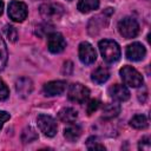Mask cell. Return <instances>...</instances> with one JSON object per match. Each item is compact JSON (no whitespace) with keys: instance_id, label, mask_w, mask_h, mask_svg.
<instances>
[{"instance_id":"obj_12","label":"cell","mask_w":151,"mask_h":151,"mask_svg":"<svg viewBox=\"0 0 151 151\" xmlns=\"http://www.w3.org/2000/svg\"><path fill=\"white\" fill-rule=\"evenodd\" d=\"M109 94L116 101H126L130 98V91L125 85L116 84L109 88Z\"/></svg>"},{"instance_id":"obj_6","label":"cell","mask_w":151,"mask_h":151,"mask_svg":"<svg viewBox=\"0 0 151 151\" xmlns=\"http://www.w3.org/2000/svg\"><path fill=\"white\" fill-rule=\"evenodd\" d=\"M37 124L39 130L46 136V137H54L57 134V123L53 117L47 114H39L37 118Z\"/></svg>"},{"instance_id":"obj_5","label":"cell","mask_w":151,"mask_h":151,"mask_svg":"<svg viewBox=\"0 0 151 151\" xmlns=\"http://www.w3.org/2000/svg\"><path fill=\"white\" fill-rule=\"evenodd\" d=\"M88 97H90V90L80 83H74L68 88V99L73 103L84 104L88 99Z\"/></svg>"},{"instance_id":"obj_18","label":"cell","mask_w":151,"mask_h":151,"mask_svg":"<svg viewBox=\"0 0 151 151\" xmlns=\"http://www.w3.org/2000/svg\"><path fill=\"white\" fill-rule=\"evenodd\" d=\"M130 125L133 127V129H137V130H144L149 126V122H147V118L146 116L144 114H136L131 118L130 120Z\"/></svg>"},{"instance_id":"obj_24","label":"cell","mask_w":151,"mask_h":151,"mask_svg":"<svg viewBox=\"0 0 151 151\" xmlns=\"http://www.w3.org/2000/svg\"><path fill=\"white\" fill-rule=\"evenodd\" d=\"M8 96H9L8 87H7V85H6V84L0 79V101H1V100L7 99V98H8Z\"/></svg>"},{"instance_id":"obj_17","label":"cell","mask_w":151,"mask_h":151,"mask_svg":"<svg viewBox=\"0 0 151 151\" xmlns=\"http://www.w3.org/2000/svg\"><path fill=\"white\" fill-rule=\"evenodd\" d=\"M80 136H81V129H80V126L73 125V123H72V125H70L68 127H66L64 130V137L66 138V140H68L71 143L78 140Z\"/></svg>"},{"instance_id":"obj_4","label":"cell","mask_w":151,"mask_h":151,"mask_svg":"<svg viewBox=\"0 0 151 151\" xmlns=\"http://www.w3.org/2000/svg\"><path fill=\"white\" fill-rule=\"evenodd\" d=\"M39 12L45 20L51 21V20H59L64 15L65 9L60 4H44L40 6Z\"/></svg>"},{"instance_id":"obj_30","label":"cell","mask_w":151,"mask_h":151,"mask_svg":"<svg viewBox=\"0 0 151 151\" xmlns=\"http://www.w3.org/2000/svg\"><path fill=\"white\" fill-rule=\"evenodd\" d=\"M2 11H4V2L0 0V15L2 14Z\"/></svg>"},{"instance_id":"obj_21","label":"cell","mask_w":151,"mask_h":151,"mask_svg":"<svg viewBox=\"0 0 151 151\" xmlns=\"http://www.w3.org/2000/svg\"><path fill=\"white\" fill-rule=\"evenodd\" d=\"M7 59H8L7 47H6V44H5L4 39L0 37V71L5 68V66L7 64Z\"/></svg>"},{"instance_id":"obj_3","label":"cell","mask_w":151,"mask_h":151,"mask_svg":"<svg viewBox=\"0 0 151 151\" xmlns=\"http://www.w3.org/2000/svg\"><path fill=\"white\" fill-rule=\"evenodd\" d=\"M118 32L125 39H132L139 33V24L136 19L126 17L118 22Z\"/></svg>"},{"instance_id":"obj_2","label":"cell","mask_w":151,"mask_h":151,"mask_svg":"<svg viewBox=\"0 0 151 151\" xmlns=\"http://www.w3.org/2000/svg\"><path fill=\"white\" fill-rule=\"evenodd\" d=\"M119 74L124 84L130 87H139L143 85V76L132 66H123Z\"/></svg>"},{"instance_id":"obj_7","label":"cell","mask_w":151,"mask_h":151,"mask_svg":"<svg viewBox=\"0 0 151 151\" xmlns=\"http://www.w3.org/2000/svg\"><path fill=\"white\" fill-rule=\"evenodd\" d=\"M8 17L15 22H22L27 17V6L25 2L13 0L8 5Z\"/></svg>"},{"instance_id":"obj_31","label":"cell","mask_w":151,"mask_h":151,"mask_svg":"<svg viewBox=\"0 0 151 151\" xmlns=\"http://www.w3.org/2000/svg\"><path fill=\"white\" fill-rule=\"evenodd\" d=\"M68 1H71V0H68Z\"/></svg>"},{"instance_id":"obj_14","label":"cell","mask_w":151,"mask_h":151,"mask_svg":"<svg viewBox=\"0 0 151 151\" xmlns=\"http://www.w3.org/2000/svg\"><path fill=\"white\" fill-rule=\"evenodd\" d=\"M58 118L63 122V123H67V124H72L76 122V119L78 118V112L72 109V107H64L58 112Z\"/></svg>"},{"instance_id":"obj_29","label":"cell","mask_w":151,"mask_h":151,"mask_svg":"<svg viewBox=\"0 0 151 151\" xmlns=\"http://www.w3.org/2000/svg\"><path fill=\"white\" fill-rule=\"evenodd\" d=\"M72 70H73V64L71 61H66L64 64V66H63V73L66 74V76H68V74H71Z\"/></svg>"},{"instance_id":"obj_13","label":"cell","mask_w":151,"mask_h":151,"mask_svg":"<svg viewBox=\"0 0 151 151\" xmlns=\"http://www.w3.org/2000/svg\"><path fill=\"white\" fill-rule=\"evenodd\" d=\"M15 91L22 98L28 97L32 93V91H33V83H32V80L29 78H26V77L19 78L15 81Z\"/></svg>"},{"instance_id":"obj_9","label":"cell","mask_w":151,"mask_h":151,"mask_svg":"<svg viewBox=\"0 0 151 151\" xmlns=\"http://www.w3.org/2000/svg\"><path fill=\"white\" fill-rule=\"evenodd\" d=\"M47 47L52 53H60L66 47V41L63 34L58 32H52L47 35Z\"/></svg>"},{"instance_id":"obj_22","label":"cell","mask_w":151,"mask_h":151,"mask_svg":"<svg viewBox=\"0 0 151 151\" xmlns=\"http://www.w3.org/2000/svg\"><path fill=\"white\" fill-rule=\"evenodd\" d=\"M2 31H4V34L6 35V38L9 41L15 42L18 40V31H17L15 27H13L11 25H5L4 28H2Z\"/></svg>"},{"instance_id":"obj_20","label":"cell","mask_w":151,"mask_h":151,"mask_svg":"<svg viewBox=\"0 0 151 151\" xmlns=\"http://www.w3.org/2000/svg\"><path fill=\"white\" fill-rule=\"evenodd\" d=\"M37 139H38V133L32 126H27V127H25L22 130V133H21L22 143L27 144V143H32V142H34Z\"/></svg>"},{"instance_id":"obj_1","label":"cell","mask_w":151,"mask_h":151,"mask_svg":"<svg viewBox=\"0 0 151 151\" xmlns=\"http://www.w3.org/2000/svg\"><path fill=\"white\" fill-rule=\"evenodd\" d=\"M98 47H99V51H100V54H101L103 59L106 63L112 64V63H116V61L119 60V58H120V47L114 40H111V39L100 40L99 44H98Z\"/></svg>"},{"instance_id":"obj_26","label":"cell","mask_w":151,"mask_h":151,"mask_svg":"<svg viewBox=\"0 0 151 151\" xmlns=\"http://www.w3.org/2000/svg\"><path fill=\"white\" fill-rule=\"evenodd\" d=\"M44 32L42 33V35H45V34H50V33H52L51 31H52V26L51 25H48V24H42V25H39L38 27H37V29H35V33L37 34H39L40 32Z\"/></svg>"},{"instance_id":"obj_8","label":"cell","mask_w":151,"mask_h":151,"mask_svg":"<svg viewBox=\"0 0 151 151\" xmlns=\"http://www.w3.org/2000/svg\"><path fill=\"white\" fill-rule=\"evenodd\" d=\"M79 59L83 64L85 65H91L96 61L97 59V53H96V50L94 47L87 42V41H83L80 45H79Z\"/></svg>"},{"instance_id":"obj_10","label":"cell","mask_w":151,"mask_h":151,"mask_svg":"<svg viewBox=\"0 0 151 151\" xmlns=\"http://www.w3.org/2000/svg\"><path fill=\"white\" fill-rule=\"evenodd\" d=\"M125 54L129 60L139 61V60L144 59V57L146 54V50L140 42H132L126 47Z\"/></svg>"},{"instance_id":"obj_25","label":"cell","mask_w":151,"mask_h":151,"mask_svg":"<svg viewBox=\"0 0 151 151\" xmlns=\"http://www.w3.org/2000/svg\"><path fill=\"white\" fill-rule=\"evenodd\" d=\"M150 147H151L150 137H149V136H145V137H143V138L139 140V144H138V149H139V150H150Z\"/></svg>"},{"instance_id":"obj_23","label":"cell","mask_w":151,"mask_h":151,"mask_svg":"<svg viewBox=\"0 0 151 151\" xmlns=\"http://www.w3.org/2000/svg\"><path fill=\"white\" fill-rule=\"evenodd\" d=\"M86 146L88 150H105V146L98 142L97 137H90L86 142Z\"/></svg>"},{"instance_id":"obj_11","label":"cell","mask_w":151,"mask_h":151,"mask_svg":"<svg viewBox=\"0 0 151 151\" xmlns=\"http://www.w3.org/2000/svg\"><path fill=\"white\" fill-rule=\"evenodd\" d=\"M66 88V81L64 80H53L50 83H46L44 85V93L45 96L53 97L61 94Z\"/></svg>"},{"instance_id":"obj_27","label":"cell","mask_w":151,"mask_h":151,"mask_svg":"<svg viewBox=\"0 0 151 151\" xmlns=\"http://www.w3.org/2000/svg\"><path fill=\"white\" fill-rule=\"evenodd\" d=\"M99 104H100V101L97 100V99L90 100V103L87 104V113L88 114H92L94 111H97V109L99 107Z\"/></svg>"},{"instance_id":"obj_15","label":"cell","mask_w":151,"mask_h":151,"mask_svg":"<svg viewBox=\"0 0 151 151\" xmlns=\"http://www.w3.org/2000/svg\"><path fill=\"white\" fill-rule=\"evenodd\" d=\"M110 78V72L106 67L104 66H99L98 68H96L93 72H92V76H91V79L92 81H94L96 84H103L105 83L107 79Z\"/></svg>"},{"instance_id":"obj_28","label":"cell","mask_w":151,"mask_h":151,"mask_svg":"<svg viewBox=\"0 0 151 151\" xmlns=\"http://www.w3.org/2000/svg\"><path fill=\"white\" fill-rule=\"evenodd\" d=\"M9 113L6 112V111H0V130L2 129L4 126V123H6L8 119H9Z\"/></svg>"},{"instance_id":"obj_16","label":"cell","mask_w":151,"mask_h":151,"mask_svg":"<svg viewBox=\"0 0 151 151\" xmlns=\"http://www.w3.org/2000/svg\"><path fill=\"white\" fill-rule=\"evenodd\" d=\"M120 112V105L117 103H111V104H106L103 107V118L104 119H112L114 117H117Z\"/></svg>"},{"instance_id":"obj_19","label":"cell","mask_w":151,"mask_h":151,"mask_svg":"<svg viewBox=\"0 0 151 151\" xmlns=\"http://www.w3.org/2000/svg\"><path fill=\"white\" fill-rule=\"evenodd\" d=\"M99 7V0H79L78 9L81 13H88Z\"/></svg>"}]
</instances>
